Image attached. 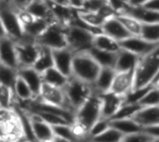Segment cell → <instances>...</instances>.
<instances>
[{
    "label": "cell",
    "mask_w": 159,
    "mask_h": 142,
    "mask_svg": "<svg viewBox=\"0 0 159 142\" xmlns=\"http://www.w3.org/2000/svg\"><path fill=\"white\" fill-rule=\"evenodd\" d=\"M133 72L134 71L116 73V75L114 77L110 88V92L124 98L129 92H131L133 88V79H134Z\"/></svg>",
    "instance_id": "cell-14"
},
{
    "label": "cell",
    "mask_w": 159,
    "mask_h": 142,
    "mask_svg": "<svg viewBox=\"0 0 159 142\" xmlns=\"http://www.w3.org/2000/svg\"><path fill=\"white\" fill-rule=\"evenodd\" d=\"M156 140H158V139H155L149 136L148 134L141 131L138 133H133V134L124 136L121 142H153Z\"/></svg>",
    "instance_id": "cell-41"
},
{
    "label": "cell",
    "mask_w": 159,
    "mask_h": 142,
    "mask_svg": "<svg viewBox=\"0 0 159 142\" xmlns=\"http://www.w3.org/2000/svg\"><path fill=\"white\" fill-rule=\"evenodd\" d=\"M116 17L130 35H139L140 34L141 26H142L141 22H139L134 18H132L127 14H124V13L117 14Z\"/></svg>",
    "instance_id": "cell-31"
},
{
    "label": "cell",
    "mask_w": 159,
    "mask_h": 142,
    "mask_svg": "<svg viewBox=\"0 0 159 142\" xmlns=\"http://www.w3.org/2000/svg\"><path fill=\"white\" fill-rule=\"evenodd\" d=\"M67 47L74 53L88 51L92 47V40L94 33L79 27L67 26L65 30Z\"/></svg>",
    "instance_id": "cell-6"
},
{
    "label": "cell",
    "mask_w": 159,
    "mask_h": 142,
    "mask_svg": "<svg viewBox=\"0 0 159 142\" xmlns=\"http://www.w3.org/2000/svg\"><path fill=\"white\" fill-rule=\"evenodd\" d=\"M110 126L119 131L123 136L143 131V127L140 126L132 118L110 120Z\"/></svg>",
    "instance_id": "cell-26"
},
{
    "label": "cell",
    "mask_w": 159,
    "mask_h": 142,
    "mask_svg": "<svg viewBox=\"0 0 159 142\" xmlns=\"http://www.w3.org/2000/svg\"><path fill=\"white\" fill-rule=\"evenodd\" d=\"M0 63L13 69H18L16 43L8 36L0 38Z\"/></svg>",
    "instance_id": "cell-11"
},
{
    "label": "cell",
    "mask_w": 159,
    "mask_h": 142,
    "mask_svg": "<svg viewBox=\"0 0 159 142\" xmlns=\"http://www.w3.org/2000/svg\"><path fill=\"white\" fill-rule=\"evenodd\" d=\"M12 89H13L15 97H17L19 100H20L22 101H32V100H35V98H34L33 92L31 91V89L29 88V87L19 76H17V79L13 85Z\"/></svg>",
    "instance_id": "cell-29"
},
{
    "label": "cell",
    "mask_w": 159,
    "mask_h": 142,
    "mask_svg": "<svg viewBox=\"0 0 159 142\" xmlns=\"http://www.w3.org/2000/svg\"><path fill=\"white\" fill-rule=\"evenodd\" d=\"M139 56L121 48L116 53V59L114 69L116 73L134 71L139 62Z\"/></svg>",
    "instance_id": "cell-19"
},
{
    "label": "cell",
    "mask_w": 159,
    "mask_h": 142,
    "mask_svg": "<svg viewBox=\"0 0 159 142\" xmlns=\"http://www.w3.org/2000/svg\"><path fill=\"white\" fill-rule=\"evenodd\" d=\"M141 107H153L159 106L158 87H153L138 102Z\"/></svg>",
    "instance_id": "cell-35"
},
{
    "label": "cell",
    "mask_w": 159,
    "mask_h": 142,
    "mask_svg": "<svg viewBox=\"0 0 159 142\" xmlns=\"http://www.w3.org/2000/svg\"><path fill=\"white\" fill-rule=\"evenodd\" d=\"M110 127V121L104 118H101L99 119L92 126L91 128L89 130V140L96 137L100 134H102V132H104L106 129H108Z\"/></svg>",
    "instance_id": "cell-40"
},
{
    "label": "cell",
    "mask_w": 159,
    "mask_h": 142,
    "mask_svg": "<svg viewBox=\"0 0 159 142\" xmlns=\"http://www.w3.org/2000/svg\"><path fill=\"white\" fill-rule=\"evenodd\" d=\"M32 1L33 0H10V4L16 10H22L25 9Z\"/></svg>",
    "instance_id": "cell-43"
},
{
    "label": "cell",
    "mask_w": 159,
    "mask_h": 142,
    "mask_svg": "<svg viewBox=\"0 0 159 142\" xmlns=\"http://www.w3.org/2000/svg\"><path fill=\"white\" fill-rule=\"evenodd\" d=\"M107 3L116 15L122 13L129 7V0H107Z\"/></svg>",
    "instance_id": "cell-42"
},
{
    "label": "cell",
    "mask_w": 159,
    "mask_h": 142,
    "mask_svg": "<svg viewBox=\"0 0 159 142\" xmlns=\"http://www.w3.org/2000/svg\"><path fill=\"white\" fill-rule=\"evenodd\" d=\"M37 100H39L40 101H42L44 103H47V104H49L52 106L61 107V108H63V109H66V110L72 112L67 104L65 95H64L62 88L52 87V86L43 83Z\"/></svg>",
    "instance_id": "cell-9"
},
{
    "label": "cell",
    "mask_w": 159,
    "mask_h": 142,
    "mask_svg": "<svg viewBox=\"0 0 159 142\" xmlns=\"http://www.w3.org/2000/svg\"><path fill=\"white\" fill-rule=\"evenodd\" d=\"M2 2H6V3H10V0H0Z\"/></svg>",
    "instance_id": "cell-51"
},
{
    "label": "cell",
    "mask_w": 159,
    "mask_h": 142,
    "mask_svg": "<svg viewBox=\"0 0 159 142\" xmlns=\"http://www.w3.org/2000/svg\"><path fill=\"white\" fill-rule=\"evenodd\" d=\"M74 52L69 47L52 50L53 67L67 77L72 75V62Z\"/></svg>",
    "instance_id": "cell-10"
},
{
    "label": "cell",
    "mask_w": 159,
    "mask_h": 142,
    "mask_svg": "<svg viewBox=\"0 0 159 142\" xmlns=\"http://www.w3.org/2000/svg\"><path fill=\"white\" fill-rule=\"evenodd\" d=\"M159 48L152 53L141 57L134 69L132 90L143 88L150 85L158 86Z\"/></svg>",
    "instance_id": "cell-1"
},
{
    "label": "cell",
    "mask_w": 159,
    "mask_h": 142,
    "mask_svg": "<svg viewBox=\"0 0 159 142\" xmlns=\"http://www.w3.org/2000/svg\"><path fill=\"white\" fill-rule=\"evenodd\" d=\"M17 74L26 83L36 100L43 85L41 73L35 71L33 67H20L17 69Z\"/></svg>",
    "instance_id": "cell-15"
},
{
    "label": "cell",
    "mask_w": 159,
    "mask_h": 142,
    "mask_svg": "<svg viewBox=\"0 0 159 142\" xmlns=\"http://www.w3.org/2000/svg\"><path fill=\"white\" fill-rule=\"evenodd\" d=\"M0 142H10L9 140H7V139H4V138H1L0 137Z\"/></svg>",
    "instance_id": "cell-50"
},
{
    "label": "cell",
    "mask_w": 159,
    "mask_h": 142,
    "mask_svg": "<svg viewBox=\"0 0 159 142\" xmlns=\"http://www.w3.org/2000/svg\"><path fill=\"white\" fill-rule=\"evenodd\" d=\"M92 47L101 50H105L113 53H117L121 49L119 42L106 35L103 33L94 34L92 40Z\"/></svg>",
    "instance_id": "cell-23"
},
{
    "label": "cell",
    "mask_w": 159,
    "mask_h": 142,
    "mask_svg": "<svg viewBox=\"0 0 159 142\" xmlns=\"http://www.w3.org/2000/svg\"><path fill=\"white\" fill-rule=\"evenodd\" d=\"M15 43L19 68L32 67L38 56L40 47L34 39L29 38L24 34L21 39L15 41Z\"/></svg>",
    "instance_id": "cell-7"
},
{
    "label": "cell",
    "mask_w": 159,
    "mask_h": 142,
    "mask_svg": "<svg viewBox=\"0 0 159 142\" xmlns=\"http://www.w3.org/2000/svg\"><path fill=\"white\" fill-rule=\"evenodd\" d=\"M85 142H89V140H87V141H85Z\"/></svg>",
    "instance_id": "cell-53"
},
{
    "label": "cell",
    "mask_w": 159,
    "mask_h": 142,
    "mask_svg": "<svg viewBox=\"0 0 159 142\" xmlns=\"http://www.w3.org/2000/svg\"><path fill=\"white\" fill-rule=\"evenodd\" d=\"M14 97L12 87L0 84V110H12Z\"/></svg>",
    "instance_id": "cell-33"
},
{
    "label": "cell",
    "mask_w": 159,
    "mask_h": 142,
    "mask_svg": "<svg viewBox=\"0 0 159 142\" xmlns=\"http://www.w3.org/2000/svg\"><path fill=\"white\" fill-rule=\"evenodd\" d=\"M139 36L145 41L159 44V23H143Z\"/></svg>",
    "instance_id": "cell-30"
},
{
    "label": "cell",
    "mask_w": 159,
    "mask_h": 142,
    "mask_svg": "<svg viewBox=\"0 0 159 142\" xmlns=\"http://www.w3.org/2000/svg\"><path fill=\"white\" fill-rule=\"evenodd\" d=\"M67 104L71 111L75 113L77 108H79L93 93L91 85H89L83 81H80L71 76L62 88Z\"/></svg>",
    "instance_id": "cell-3"
},
{
    "label": "cell",
    "mask_w": 159,
    "mask_h": 142,
    "mask_svg": "<svg viewBox=\"0 0 159 142\" xmlns=\"http://www.w3.org/2000/svg\"><path fill=\"white\" fill-rule=\"evenodd\" d=\"M88 53L99 64L101 68H103V67L114 68L115 63H116V53L101 50L93 47L88 50Z\"/></svg>",
    "instance_id": "cell-24"
},
{
    "label": "cell",
    "mask_w": 159,
    "mask_h": 142,
    "mask_svg": "<svg viewBox=\"0 0 159 142\" xmlns=\"http://www.w3.org/2000/svg\"><path fill=\"white\" fill-rule=\"evenodd\" d=\"M29 118L31 129L34 135V138L36 142L48 141L54 139V134L52 131V126L42 121L35 113H31L27 115Z\"/></svg>",
    "instance_id": "cell-12"
},
{
    "label": "cell",
    "mask_w": 159,
    "mask_h": 142,
    "mask_svg": "<svg viewBox=\"0 0 159 142\" xmlns=\"http://www.w3.org/2000/svg\"><path fill=\"white\" fill-rule=\"evenodd\" d=\"M17 69L10 68L0 63V84L13 87V85L17 79Z\"/></svg>",
    "instance_id": "cell-34"
},
{
    "label": "cell",
    "mask_w": 159,
    "mask_h": 142,
    "mask_svg": "<svg viewBox=\"0 0 159 142\" xmlns=\"http://www.w3.org/2000/svg\"><path fill=\"white\" fill-rule=\"evenodd\" d=\"M116 73V72L115 71L114 68H108V67L101 68L94 83L91 85L93 92L98 95L109 92Z\"/></svg>",
    "instance_id": "cell-18"
},
{
    "label": "cell",
    "mask_w": 159,
    "mask_h": 142,
    "mask_svg": "<svg viewBox=\"0 0 159 142\" xmlns=\"http://www.w3.org/2000/svg\"><path fill=\"white\" fill-rule=\"evenodd\" d=\"M66 27L67 26H63L56 21L50 23L39 37H37L35 40L36 44L51 50L67 47L65 35Z\"/></svg>",
    "instance_id": "cell-5"
},
{
    "label": "cell",
    "mask_w": 159,
    "mask_h": 142,
    "mask_svg": "<svg viewBox=\"0 0 159 142\" xmlns=\"http://www.w3.org/2000/svg\"><path fill=\"white\" fill-rule=\"evenodd\" d=\"M142 7L151 11L159 12V0H146Z\"/></svg>",
    "instance_id": "cell-44"
},
{
    "label": "cell",
    "mask_w": 159,
    "mask_h": 142,
    "mask_svg": "<svg viewBox=\"0 0 159 142\" xmlns=\"http://www.w3.org/2000/svg\"><path fill=\"white\" fill-rule=\"evenodd\" d=\"M153 142H159V139H158V140H156L155 141H153Z\"/></svg>",
    "instance_id": "cell-52"
},
{
    "label": "cell",
    "mask_w": 159,
    "mask_h": 142,
    "mask_svg": "<svg viewBox=\"0 0 159 142\" xmlns=\"http://www.w3.org/2000/svg\"><path fill=\"white\" fill-rule=\"evenodd\" d=\"M32 113H35L42 121L46 122L49 126H58V125H71L69 122H67L64 118L56 115L54 113H47V112H40V111H33Z\"/></svg>",
    "instance_id": "cell-37"
},
{
    "label": "cell",
    "mask_w": 159,
    "mask_h": 142,
    "mask_svg": "<svg viewBox=\"0 0 159 142\" xmlns=\"http://www.w3.org/2000/svg\"><path fill=\"white\" fill-rule=\"evenodd\" d=\"M50 23L52 22H49L47 20L34 18L29 23L22 26L23 34L35 41L37 37H39V35L47 29V27Z\"/></svg>",
    "instance_id": "cell-25"
},
{
    "label": "cell",
    "mask_w": 159,
    "mask_h": 142,
    "mask_svg": "<svg viewBox=\"0 0 159 142\" xmlns=\"http://www.w3.org/2000/svg\"><path fill=\"white\" fill-rule=\"evenodd\" d=\"M102 33L114 38L117 42H120L127 37L130 36L128 31L125 29L123 24L119 21L116 15L108 18L101 27Z\"/></svg>",
    "instance_id": "cell-17"
},
{
    "label": "cell",
    "mask_w": 159,
    "mask_h": 142,
    "mask_svg": "<svg viewBox=\"0 0 159 142\" xmlns=\"http://www.w3.org/2000/svg\"><path fill=\"white\" fill-rule=\"evenodd\" d=\"M122 13L134 18L142 24L143 23H159V12H155V11L145 9L142 6L140 7L129 6Z\"/></svg>",
    "instance_id": "cell-20"
},
{
    "label": "cell",
    "mask_w": 159,
    "mask_h": 142,
    "mask_svg": "<svg viewBox=\"0 0 159 142\" xmlns=\"http://www.w3.org/2000/svg\"><path fill=\"white\" fill-rule=\"evenodd\" d=\"M41 75H42L43 83L48 84L52 87H60V88H63L70 78L62 74L54 67H51L46 70L44 73H41Z\"/></svg>",
    "instance_id": "cell-27"
},
{
    "label": "cell",
    "mask_w": 159,
    "mask_h": 142,
    "mask_svg": "<svg viewBox=\"0 0 159 142\" xmlns=\"http://www.w3.org/2000/svg\"><path fill=\"white\" fill-rule=\"evenodd\" d=\"M25 10L34 18L47 20L49 22H54L47 0H33L27 6Z\"/></svg>",
    "instance_id": "cell-22"
},
{
    "label": "cell",
    "mask_w": 159,
    "mask_h": 142,
    "mask_svg": "<svg viewBox=\"0 0 159 142\" xmlns=\"http://www.w3.org/2000/svg\"><path fill=\"white\" fill-rule=\"evenodd\" d=\"M102 104L100 96L92 93L90 97L75 112V121L83 126L88 131L102 118Z\"/></svg>",
    "instance_id": "cell-4"
},
{
    "label": "cell",
    "mask_w": 159,
    "mask_h": 142,
    "mask_svg": "<svg viewBox=\"0 0 159 142\" xmlns=\"http://www.w3.org/2000/svg\"><path fill=\"white\" fill-rule=\"evenodd\" d=\"M67 1H68V5L75 9H80L84 2V0H67Z\"/></svg>",
    "instance_id": "cell-45"
},
{
    "label": "cell",
    "mask_w": 159,
    "mask_h": 142,
    "mask_svg": "<svg viewBox=\"0 0 159 142\" xmlns=\"http://www.w3.org/2000/svg\"><path fill=\"white\" fill-rule=\"evenodd\" d=\"M4 36H7V35H6V33H5V30H4V27L2 24V21L0 20V38L4 37Z\"/></svg>",
    "instance_id": "cell-48"
},
{
    "label": "cell",
    "mask_w": 159,
    "mask_h": 142,
    "mask_svg": "<svg viewBox=\"0 0 159 142\" xmlns=\"http://www.w3.org/2000/svg\"><path fill=\"white\" fill-rule=\"evenodd\" d=\"M123 135L116 129L110 126L102 134L93 137L89 140V142H121L123 140Z\"/></svg>",
    "instance_id": "cell-32"
},
{
    "label": "cell",
    "mask_w": 159,
    "mask_h": 142,
    "mask_svg": "<svg viewBox=\"0 0 159 142\" xmlns=\"http://www.w3.org/2000/svg\"><path fill=\"white\" fill-rule=\"evenodd\" d=\"M122 49L128 50L137 56L144 57L159 48V44L145 41L139 35H130L119 42Z\"/></svg>",
    "instance_id": "cell-8"
},
{
    "label": "cell",
    "mask_w": 159,
    "mask_h": 142,
    "mask_svg": "<svg viewBox=\"0 0 159 142\" xmlns=\"http://www.w3.org/2000/svg\"><path fill=\"white\" fill-rule=\"evenodd\" d=\"M141 108L136 103H123L122 106L118 109V111L115 113V115L110 120H116V119H125V118H131L134 113ZM109 120V121H110Z\"/></svg>",
    "instance_id": "cell-36"
},
{
    "label": "cell",
    "mask_w": 159,
    "mask_h": 142,
    "mask_svg": "<svg viewBox=\"0 0 159 142\" xmlns=\"http://www.w3.org/2000/svg\"><path fill=\"white\" fill-rule=\"evenodd\" d=\"M102 104V118L110 120L118 109L124 103L125 98L116 95L112 92H106L99 95Z\"/></svg>",
    "instance_id": "cell-13"
},
{
    "label": "cell",
    "mask_w": 159,
    "mask_h": 142,
    "mask_svg": "<svg viewBox=\"0 0 159 142\" xmlns=\"http://www.w3.org/2000/svg\"><path fill=\"white\" fill-rule=\"evenodd\" d=\"M40 47V46H39ZM35 71L42 73L46 70L53 67V56L52 50L44 47H40L38 56L32 66Z\"/></svg>",
    "instance_id": "cell-28"
},
{
    "label": "cell",
    "mask_w": 159,
    "mask_h": 142,
    "mask_svg": "<svg viewBox=\"0 0 159 142\" xmlns=\"http://www.w3.org/2000/svg\"><path fill=\"white\" fill-rule=\"evenodd\" d=\"M15 142H30L27 139H25L24 137H21V138H20L19 140H17Z\"/></svg>",
    "instance_id": "cell-49"
},
{
    "label": "cell",
    "mask_w": 159,
    "mask_h": 142,
    "mask_svg": "<svg viewBox=\"0 0 159 142\" xmlns=\"http://www.w3.org/2000/svg\"><path fill=\"white\" fill-rule=\"evenodd\" d=\"M131 118L143 128L152 126H158L159 106L141 107Z\"/></svg>",
    "instance_id": "cell-16"
},
{
    "label": "cell",
    "mask_w": 159,
    "mask_h": 142,
    "mask_svg": "<svg viewBox=\"0 0 159 142\" xmlns=\"http://www.w3.org/2000/svg\"><path fill=\"white\" fill-rule=\"evenodd\" d=\"M108 5L107 0H84L80 9L87 12H98Z\"/></svg>",
    "instance_id": "cell-39"
},
{
    "label": "cell",
    "mask_w": 159,
    "mask_h": 142,
    "mask_svg": "<svg viewBox=\"0 0 159 142\" xmlns=\"http://www.w3.org/2000/svg\"><path fill=\"white\" fill-rule=\"evenodd\" d=\"M48 1L52 2V3H56V4H61V5H68L67 0H48Z\"/></svg>",
    "instance_id": "cell-47"
},
{
    "label": "cell",
    "mask_w": 159,
    "mask_h": 142,
    "mask_svg": "<svg viewBox=\"0 0 159 142\" xmlns=\"http://www.w3.org/2000/svg\"><path fill=\"white\" fill-rule=\"evenodd\" d=\"M52 131L54 134V137L61 138L64 140H67L71 142H77L75 139V137L72 134L71 131V126L70 125H58L52 126Z\"/></svg>",
    "instance_id": "cell-38"
},
{
    "label": "cell",
    "mask_w": 159,
    "mask_h": 142,
    "mask_svg": "<svg viewBox=\"0 0 159 142\" xmlns=\"http://www.w3.org/2000/svg\"><path fill=\"white\" fill-rule=\"evenodd\" d=\"M146 0H129V6L130 7H140Z\"/></svg>",
    "instance_id": "cell-46"
},
{
    "label": "cell",
    "mask_w": 159,
    "mask_h": 142,
    "mask_svg": "<svg viewBox=\"0 0 159 142\" xmlns=\"http://www.w3.org/2000/svg\"><path fill=\"white\" fill-rule=\"evenodd\" d=\"M100 70L101 67L91 58L88 51H82L74 54L71 76L89 85H92Z\"/></svg>",
    "instance_id": "cell-2"
},
{
    "label": "cell",
    "mask_w": 159,
    "mask_h": 142,
    "mask_svg": "<svg viewBox=\"0 0 159 142\" xmlns=\"http://www.w3.org/2000/svg\"><path fill=\"white\" fill-rule=\"evenodd\" d=\"M47 3L48 5L50 13L52 15V18L54 20V21L63 25V26H68L75 8L71 7L68 5H61V4H56V3H52L47 0Z\"/></svg>",
    "instance_id": "cell-21"
}]
</instances>
